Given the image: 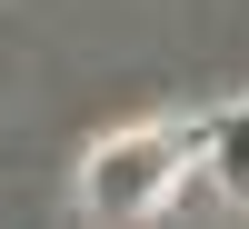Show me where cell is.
Returning a JSON list of instances; mask_svg holds the SVG:
<instances>
[{
  "mask_svg": "<svg viewBox=\"0 0 249 229\" xmlns=\"http://www.w3.org/2000/svg\"><path fill=\"white\" fill-rule=\"evenodd\" d=\"M199 159H210V120H140V130H110L80 159V199H90V219L140 229L150 210L179 199V179H190Z\"/></svg>",
  "mask_w": 249,
  "mask_h": 229,
  "instance_id": "cell-1",
  "label": "cell"
},
{
  "mask_svg": "<svg viewBox=\"0 0 249 229\" xmlns=\"http://www.w3.org/2000/svg\"><path fill=\"white\" fill-rule=\"evenodd\" d=\"M210 179H230V190L249 199V100L239 110H210V159H199Z\"/></svg>",
  "mask_w": 249,
  "mask_h": 229,
  "instance_id": "cell-2",
  "label": "cell"
}]
</instances>
